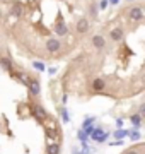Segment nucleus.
Here are the masks:
<instances>
[{
    "instance_id": "f257e3e1",
    "label": "nucleus",
    "mask_w": 145,
    "mask_h": 154,
    "mask_svg": "<svg viewBox=\"0 0 145 154\" xmlns=\"http://www.w3.org/2000/svg\"><path fill=\"white\" fill-rule=\"evenodd\" d=\"M130 19H132V21H142V19H144V9H142V7H133V9H130Z\"/></svg>"
},
{
    "instance_id": "f03ea898",
    "label": "nucleus",
    "mask_w": 145,
    "mask_h": 154,
    "mask_svg": "<svg viewBox=\"0 0 145 154\" xmlns=\"http://www.w3.org/2000/svg\"><path fill=\"white\" fill-rule=\"evenodd\" d=\"M75 29H77V33L85 34L89 31V21H87V19H78L77 24H75Z\"/></svg>"
},
{
    "instance_id": "7ed1b4c3",
    "label": "nucleus",
    "mask_w": 145,
    "mask_h": 154,
    "mask_svg": "<svg viewBox=\"0 0 145 154\" xmlns=\"http://www.w3.org/2000/svg\"><path fill=\"white\" fill-rule=\"evenodd\" d=\"M60 48H61V45L56 38H50L46 41V50H48V51H58Z\"/></svg>"
},
{
    "instance_id": "20e7f679",
    "label": "nucleus",
    "mask_w": 145,
    "mask_h": 154,
    "mask_svg": "<svg viewBox=\"0 0 145 154\" xmlns=\"http://www.w3.org/2000/svg\"><path fill=\"white\" fill-rule=\"evenodd\" d=\"M34 115H36V118H38L39 122H45L46 118H48L45 108H43L41 105H36V106H34Z\"/></svg>"
},
{
    "instance_id": "39448f33",
    "label": "nucleus",
    "mask_w": 145,
    "mask_h": 154,
    "mask_svg": "<svg viewBox=\"0 0 145 154\" xmlns=\"http://www.w3.org/2000/svg\"><path fill=\"white\" fill-rule=\"evenodd\" d=\"M108 137V134H104L102 130H92V134H90V139H94V140H97V142H104Z\"/></svg>"
},
{
    "instance_id": "423d86ee",
    "label": "nucleus",
    "mask_w": 145,
    "mask_h": 154,
    "mask_svg": "<svg viewBox=\"0 0 145 154\" xmlns=\"http://www.w3.org/2000/svg\"><path fill=\"white\" fill-rule=\"evenodd\" d=\"M92 45H94L97 50H102L104 46H106V39L102 38L101 34H96L94 38H92Z\"/></svg>"
},
{
    "instance_id": "0eeeda50",
    "label": "nucleus",
    "mask_w": 145,
    "mask_h": 154,
    "mask_svg": "<svg viewBox=\"0 0 145 154\" xmlns=\"http://www.w3.org/2000/svg\"><path fill=\"white\" fill-rule=\"evenodd\" d=\"M28 86H29V91H31V94H39V91H41V88H39V82L38 81H28Z\"/></svg>"
},
{
    "instance_id": "6e6552de",
    "label": "nucleus",
    "mask_w": 145,
    "mask_h": 154,
    "mask_svg": "<svg viewBox=\"0 0 145 154\" xmlns=\"http://www.w3.org/2000/svg\"><path fill=\"white\" fill-rule=\"evenodd\" d=\"M123 36H125V33H123L121 28H116L111 31V39L113 41H120V39H123Z\"/></svg>"
},
{
    "instance_id": "1a4fd4ad",
    "label": "nucleus",
    "mask_w": 145,
    "mask_h": 154,
    "mask_svg": "<svg viewBox=\"0 0 145 154\" xmlns=\"http://www.w3.org/2000/svg\"><path fill=\"white\" fill-rule=\"evenodd\" d=\"M55 31H56V34H58V36H65V34H67V24H65V22H58V24H56V28H55Z\"/></svg>"
},
{
    "instance_id": "9d476101",
    "label": "nucleus",
    "mask_w": 145,
    "mask_h": 154,
    "mask_svg": "<svg viewBox=\"0 0 145 154\" xmlns=\"http://www.w3.org/2000/svg\"><path fill=\"white\" fill-rule=\"evenodd\" d=\"M0 65L4 67L5 70H12V62H10V58H7V57L0 58Z\"/></svg>"
},
{
    "instance_id": "9b49d317",
    "label": "nucleus",
    "mask_w": 145,
    "mask_h": 154,
    "mask_svg": "<svg viewBox=\"0 0 145 154\" xmlns=\"http://www.w3.org/2000/svg\"><path fill=\"white\" fill-rule=\"evenodd\" d=\"M46 152L48 154H60V146L58 144H50L48 149H46Z\"/></svg>"
},
{
    "instance_id": "f8f14e48",
    "label": "nucleus",
    "mask_w": 145,
    "mask_h": 154,
    "mask_svg": "<svg viewBox=\"0 0 145 154\" xmlns=\"http://www.w3.org/2000/svg\"><path fill=\"white\" fill-rule=\"evenodd\" d=\"M92 88H94V91H101V89H104V79H96L94 84H92Z\"/></svg>"
},
{
    "instance_id": "ddd939ff",
    "label": "nucleus",
    "mask_w": 145,
    "mask_h": 154,
    "mask_svg": "<svg viewBox=\"0 0 145 154\" xmlns=\"http://www.w3.org/2000/svg\"><path fill=\"white\" fill-rule=\"evenodd\" d=\"M132 123L135 127H140L142 125V115H132Z\"/></svg>"
},
{
    "instance_id": "4468645a",
    "label": "nucleus",
    "mask_w": 145,
    "mask_h": 154,
    "mask_svg": "<svg viewBox=\"0 0 145 154\" xmlns=\"http://www.w3.org/2000/svg\"><path fill=\"white\" fill-rule=\"evenodd\" d=\"M128 135H130V139H132V140H138V139H142V134H140L138 130H133V132H128Z\"/></svg>"
},
{
    "instance_id": "2eb2a0df",
    "label": "nucleus",
    "mask_w": 145,
    "mask_h": 154,
    "mask_svg": "<svg viewBox=\"0 0 145 154\" xmlns=\"http://www.w3.org/2000/svg\"><path fill=\"white\" fill-rule=\"evenodd\" d=\"M33 67H34V69H38L39 72H45V70H46V69H45V63H43V62H34Z\"/></svg>"
},
{
    "instance_id": "dca6fc26",
    "label": "nucleus",
    "mask_w": 145,
    "mask_h": 154,
    "mask_svg": "<svg viewBox=\"0 0 145 154\" xmlns=\"http://www.w3.org/2000/svg\"><path fill=\"white\" fill-rule=\"evenodd\" d=\"M126 134H128L126 130H116V132H114V137H116V139H123Z\"/></svg>"
},
{
    "instance_id": "f3484780",
    "label": "nucleus",
    "mask_w": 145,
    "mask_h": 154,
    "mask_svg": "<svg viewBox=\"0 0 145 154\" xmlns=\"http://www.w3.org/2000/svg\"><path fill=\"white\" fill-rule=\"evenodd\" d=\"M61 116H63V122L67 123V122H68V113H67V110H65V108L61 110Z\"/></svg>"
},
{
    "instance_id": "a211bd4d",
    "label": "nucleus",
    "mask_w": 145,
    "mask_h": 154,
    "mask_svg": "<svg viewBox=\"0 0 145 154\" xmlns=\"http://www.w3.org/2000/svg\"><path fill=\"white\" fill-rule=\"evenodd\" d=\"M125 154H140V152L137 151V149H130V151H126Z\"/></svg>"
},
{
    "instance_id": "6ab92c4d",
    "label": "nucleus",
    "mask_w": 145,
    "mask_h": 154,
    "mask_svg": "<svg viewBox=\"0 0 145 154\" xmlns=\"http://www.w3.org/2000/svg\"><path fill=\"white\" fill-rule=\"evenodd\" d=\"M78 137L82 139V140L85 139V132H84V130H80V132H78Z\"/></svg>"
},
{
    "instance_id": "aec40b11",
    "label": "nucleus",
    "mask_w": 145,
    "mask_h": 154,
    "mask_svg": "<svg viewBox=\"0 0 145 154\" xmlns=\"http://www.w3.org/2000/svg\"><path fill=\"white\" fill-rule=\"evenodd\" d=\"M106 5H108V2L106 0H102V2H101V9H106Z\"/></svg>"
},
{
    "instance_id": "412c9836",
    "label": "nucleus",
    "mask_w": 145,
    "mask_h": 154,
    "mask_svg": "<svg viewBox=\"0 0 145 154\" xmlns=\"http://www.w3.org/2000/svg\"><path fill=\"white\" fill-rule=\"evenodd\" d=\"M144 113H145V106L142 105V106H140V113H138V115H144Z\"/></svg>"
},
{
    "instance_id": "4be33fe9",
    "label": "nucleus",
    "mask_w": 145,
    "mask_h": 154,
    "mask_svg": "<svg viewBox=\"0 0 145 154\" xmlns=\"http://www.w3.org/2000/svg\"><path fill=\"white\" fill-rule=\"evenodd\" d=\"M116 2H118V0H111V4H116Z\"/></svg>"
},
{
    "instance_id": "5701e85b",
    "label": "nucleus",
    "mask_w": 145,
    "mask_h": 154,
    "mask_svg": "<svg viewBox=\"0 0 145 154\" xmlns=\"http://www.w3.org/2000/svg\"><path fill=\"white\" fill-rule=\"evenodd\" d=\"M0 17H2V11H0Z\"/></svg>"
}]
</instances>
